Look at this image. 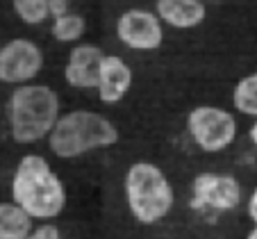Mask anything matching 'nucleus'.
<instances>
[{"label":"nucleus","mask_w":257,"mask_h":239,"mask_svg":"<svg viewBox=\"0 0 257 239\" xmlns=\"http://www.w3.org/2000/svg\"><path fill=\"white\" fill-rule=\"evenodd\" d=\"M12 200L32 221H53L66 207V187L50 162L39 153H28L19 160L12 176Z\"/></svg>","instance_id":"nucleus-1"},{"label":"nucleus","mask_w":257,"mask_h":239,"mask_svg":"<svg viewBox=\"0 0 257 239\" xmlns=\"http://www.w3.org/2000/svg\"><path fill=\"white\" fill-rule=\"evenodd\" d=\"M62 114V100L53 87L28 82L14 87L7 98V126L10 137L21 146H32L48 139L53 126Z\"/></svg>","instance_id":"nucleus-2"},{"label":"nucleus","mask_w":257,"mask_h":239,"mask_svg":"<svg viewBox=\"0 0 257 239\" xmlns=\"http://www.w3.org/2000/svg\"><path fill=\"white\" fill-rule=\"evenodd\" d=\"M116 123L93 109H73L59 114L48 135V148L59 160H78L93 151L112 148L118 144Z\"/></svg>","instance_id":"nucleus-3"},{"label":"nucleus","mask_w":257,"mask_h":239,"mask_svg":"<svg viewBox=\"0 0 257 239\" xmlns=\"http://www.w3.org/2000/svg\"><path fill=\"white\" fill-rule=\"evenodd\" d=\"M123 196L132 219L155 225L173 212L175 189L169 176L153 162H135L123 176Z\"/></svg>","instance_id":"nucleus-4"},{"label":"nucleus","mask_w":257,"mask_h":239,"mask_svg":"<svg viewBox=\"0 0 257 239\" xmlns=\"http://www.w3.org/2000/svg\"><path fill=\"white\" fill-rule=\"evenodd\" d=\"M187 132L203 153H221L237 139V118L232 112L216 105H196L187 114Z\"/></svg>","instance_id":"nucleus-5"},{"label":"nucleus","mask_w":257,"mask_h":239,"mask_svg":"<svg viewBox=\"0 0 257 239\" xmlns=\"http://www.w3.org/2000/svg\"><path fill=\"white\" fill-rule=\"evenodd\" d=\"M243 198L241 182L232 173L218 171H203L191 182V210L196 212H214L228 214L239 207Z\"/></svg>","instance_id":"nucleus-6"},{"label":"nucleus","mask_w":257,"mask_h":239,"mask_svg":"<svg viewBox=\"0 0 257 239\" xmlns=\"http://www.w3.org/2000/svg\"><path fill=\"white\" fill-rule=\"evenodd\" d=\"M44 71V50L32 39H12L0 48V82L10 87L34 82Z\"/></svg>","instance_id":"nucleus-7"},{"label":"nucleus","mask_w":257,"mask_h":239,"mask_svg":"<svg viewBox=\"0 0 257 239\" xmlns=\"http://www.w3.org/2000/svg\"><path fill=\"white\" fill-rule=\"evenodd\" d=\"M116 37L137 53H153L164 44V30L157 14L148 10H127L116 21Z\"/></svg>","instance_id":"nucleus-8"},{"label":"nucleus","mask_w":257,"mask_h":239,"mask_svg":"<svg viewBox=\"0 0 257 239\" xmlns=\"http://www.w3.org/2000/svg\"><path fill=\"white\" fill-rule=\"evenodd\" d=\"M102 59H105V53L98 46L93 44L73 46L66 57V64H64V80H66V84L73 89H80V91L96 89Z\"/></svg>","instance_id":"nucleus-9"},{"label":"nucleus","mask_w":257,"mask_h":239,"mask_svg":"<svg viewBox=\"0 0 257 239\" xmlns=\"http://www.w3.org/2000/svg\"><path fill=\"white\" fill-rule=\"evenodd\" d=\"M132 82H135V73L130 64L118 55H105L96 82L98 100L105 105H116L130 93Z\"/></svg>","instance_id":"nucleus-10"},{"label":"nucleus","mask_w":257,"mask_h":239,"mask_svg":"<svg viewBox=\"0 0 257 239\" xmlns=\"http://www.w3.org/2000/svg\"><path fill=\"white\" fill-rule=\"evenodd\" d=\"M207 16L203 0H157V19L175 30L198 28Z\"/></svg>","instance_id":"nucleus-11"},{"label":"nucleus","mask_w":257,"mask_h":239,"mask_svg":"<svg viewBox=\"0 0 257 239\" xmlns=\"http://www.w3.org/2000/svg\"><path fill=\"white\" fill-rule=\"evenodd\" d=\"M34 221L14 200H0V239H25Z\"/></svg>","instance_id":"nucleus-12"},{"label":"nucleus","mask_w":257,"mask_h":239,"mask_svg":"<svg viewBox=\"0 0 257 239\" xmlns=\"http://www.w3.org/2000/svg\"><path fill=\"white\" fill-rule=\"evenodd\" d=\"M232 105L239 114L257 118V71L248 73L234 84L232 89Z\"/></svg>","instance_id":"nucleus-13"},{"label":"nucleus","mask_w":257,"mask_h":239,"mask_svg":"<svg viewBox=\"0 0 257 239\" xmlns=\"http://www.w3.org/2000/svg\"><path fill=\"white\" fill-rule=\"evenodd\" d=\"M84 30H87L84 16L73 14V12L59 16V19H53V25H50V34L59 44H75L78 39H82Z\"/></svg>","instance_id":"nucleus-14"},{"label":"nucleus","mask_w":257,"mask_h":239,"mask_svg":"<svg viewBox=\"0 0 257 239\" xmlns=\"http://www.w3.org/2000/svg\"><path fill=\"white\" fill-rule=\"evenodd\" d=\"M12 5L16 16L28 25H41L46 19H50L48 0H12Z\"/></svg>","instance_id":"nucleus-15"},{"label":"nucleus","mask_w":257,"mask_h":239,"mask_svg":"<svg viewBox=\"0 0 257 239\" xmlns=\"http://www.w3.org/2000/svg\"><path fill=\"white\" fill-rule=\"evenodd\" d=\"M25 239H64L62 232H59V228L55 223H50V221H41L39 225H34L32 230H30V234Z\"/></svg>","instance_id":"nucleus-16"},{"label":"nucleus","mask_w":257,"mask_h":239,"mask_svg":"<svg viewBox=\"0 0 257 239\" xmlns=\"http://www.w3.org/2000/svg\"><path fill=\"white\" fill-rule=\"evenodd\" d=\"M48 14L53 19L68 14V0H48Z\"/></svg>","instance_id":"nucleus-17"},{"label":"nucleus","mask_w":257,"mask_h":239,"mask_svg":"<svg viewBox=\"0 0 257 239\" xmlns=\"http://www.w3.org/2000/svg\"><path fill=\"white\" fill-rule=\"evenodd\" d=\"M246 212H248V219H250L252 223H257V187L250 191V196H248Z\"/></svg>","instance_id":"nucleus-18"},{"label":"nucleus","mask_w":257,"mask_h":239,"mask_svg":"<svg viewBox=\"0 0 257 239\" xmlns=\"http://www.w3.org/2000/svg\"><path fill=\"white\" fill-rule=\"evenodd\" d=\"M248 137H250L252 146L257 148V118H255V123H252V126H250V130H248Z\"/></svg>","instance_id":"nucleus-19"},{"label":"nucleus","mask_w":257,"mask_h":239,"mask_svg":"<svg viewBox=\"0 0 257 239\" xmlns=\"http://www.w3.org/2000/svg\"><path fill=\"white\" fill-rule=\"evenodd\" d=\"M246 239H257V223H255V228H252L250 232L246 234Z\"/></svg>","instance_id":"nucleus-20"}]
</instances>
